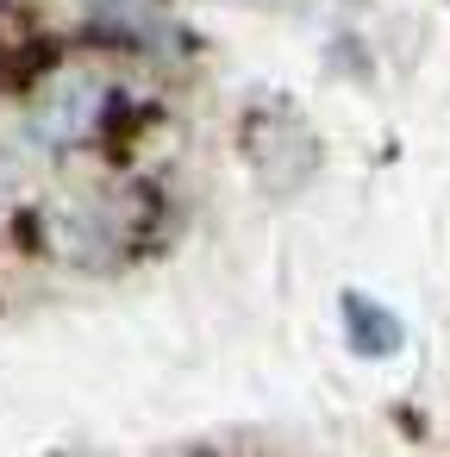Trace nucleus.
<instances>
[{"label":"nucleus","mask_w":450,"mask_h":457,"mask_svg":"<svg viewBox=\"0 0 450 457\" xmlns=\"http://www.w3.org/2000/svg\"><path fill=\"white\" fill-rule=\"evenodd\" d=\"M51 245L82 263V270H107V263H126L151 245V195L138 188H119V195H88V201H70L51 213Z\"/></svg>","instance_id":"obj_1"},{"label":"nucleus","mask_w":450,"mask_h":457,"mask_svg":"<svg viewBox=\"0 0 450 457\" xmlns=\"http://www.w3.org/2000/svg\"><path fill=\"white\" fill-rule=\"evenodd\" d=\"M113 101H119V95H113L107 76H94V70H57L51 88H45L38 107H32V126H38V138H45L51 151H82L88 138L107 132Z\"/></svg>","instance_id":"obj_2"},{"label":"nucleus","mask_w":450,"mask_h":457,"mask_svg":"<svg viewBox=\"0 0 450 457\" xmlns=\"http://www.w3.org/2000/svg\"><path fill=\"white\" fill-rule=\"evenodd\" d=\"M344 338H350V351H363V357H394V351L406 345V326H400L381 301L344 295Z\"/></svg>","instance_id":"obj_3"},{"label":"nucleus","mask_w":450,"mask_h":457,"mask_svg":"<svg viewBox=\"0 0 450 457\" xmlns=\"http://www.w3.org/2000/svg\"><path fill=\"white\" fill-rule=\"evenodd\" d=\"M20 182V151H7V145H0V195H7Z\"/></svg>","instance_id":"obj_4"}]
</instances>
